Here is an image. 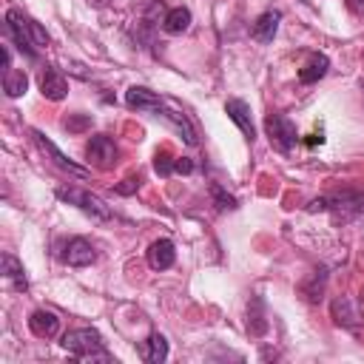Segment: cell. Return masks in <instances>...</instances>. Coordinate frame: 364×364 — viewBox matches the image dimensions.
I'll list each match as a JSON object with an SVG mask.
<instances>
[{"instance_id":"1","label":"cell","mask_w":364,"mask_h":364,"mask_svg":"<svg viewBox=\"0 0 364 364\" xmlns=\"http://www.w3.org/2000/svg\"><path fill=\"white\" fill-rule=\"evenodd\" d=\"M63 350L71 353L74 358H82V361H94V358H108L105 353V341L102 336L94 330V327H77V330H68L63 336Z\"/></svg>"},{"instance_id":"2","label":"cell","mask_w":364,"mask_h":364,"mask_svg":"<svg viewBox=\"0 0 364 364\" xmlns=\"http://www.w3.org/2000/svg\"><path fill=\"white\" fill-rule=\"evenodd\" d=\"M57 196H60L63 202L80 208L82 213H88V216L97 219V222H108V219H111V208H108L100 196H94V193L82 191V188H71V185H68V188H57Z\"/></svg>"},{"instance_id":"3","label":"cell","mask_w":364,"mask_h":364,"mask_svg":"<svg viewBox=\"0 0 364 364\" xmlns=\"http://www.w3.org/2000/svg\"><path fill=\"white\" fill-rule=\"evenodd\" d=\"M264 131H267L270 145H273L276 151H282V154L293 151V145L299 142L296 125H293V119L284 117V114H267V117H264Z\"/></svg>"},{"instance_id":"4","label":"cell","mask_w":364,"mask_h":364,"mask_svg":"<svg viewBox=\"0 0 364 364\" xmlns=\"http://www.w3.org/2000/svg\"><path fill=\"white\" fill-rule=\"evenodd\" d=\"M85 156H88V165H94L97 171H108V168L117 165L119 151H117V145H114V139L108 134H97V136L88 139Z\"/></svg>"},{"instance_id":"5","label":"cell","mask_w":364,"mask_h":364,"mask_svg":"<svg viewBox=\"0 0 364 364\" xmlns=\"http://www.w3.org/2000/svg\"><path fill=\"white\" fill-rule=\"evenodd\" d=\"M31 136H34L37 148H40V151H43V154H46V156H48V159H51V162H54L60 171H65V173H71V176H77V179H85V176L91 173L88 168H82V165H77L74 159H68V156H65V154H63V151H60V148H57V145H54V142H51V139L43 134V131L31 128Z\"/></svg>"},{"instance_id":"6","label":"cell","mask_w":364,"mask_h":364,"mask_svg":"<svg viewBox=\"0 0 364 364\" xmlns=\"http://www.w3.org/2000/svg\"><path fill=\"white\" fill-rule=\"evenodd\" d=\"M327 210L336 222H353L364 213V196L355 191H341L336 196H327Z\"/></svg>"},{"instance_id":"7","label":"cell","mask_w":364,"mask_h":364,"mask_svg":"<svg viewBox=\"0 0 364 364\" xmlns=\"http://www.w3.org/2000/svg\"><path fill=\"white\" fill-rule=\"evenodd\" d=\"M6 31H9V37L14 40V46L20 48V51H26V57H34V43H31V34H28V28H26V14L20 11V9H9L6 11Z\"/></svg>"},{"instance_id":"8","label":"cell","mask_w":364,"mask_h":364,"mask_svg":"<svg viewBox=\"0 0 364 364\" xmlns=\"http://www.w3.org/2000/svg\"><path fill=\"white\" fill-rule=\"evenodd\" d=\"M63 262L71 264V267H88V264L97 262V250H94V245H91L88 239L74 236V239H68L65 247H63Z\"/></svg>"},{"instance_id":"9","label":"cell","mask_w":364,"mask_h":364,"mask_svg":"<svg viewBox=\"0 0 364 364\" xmlns=\"http://www.w3.org/2000/svg\"><path fill=\"white\" fill-rule=\"evenodd\" d=\"M40 91H43V97L51 100V102L65 100V94H68V80H65V74H63L60 68H54V65H46V68L40 71Z\"/></svg>"},{"instance_id":"10","label":"cell","mask_w":364,"mask_h":364,"mask_svg":"<svg viewBox=\"0 0 364 364\" xmlns=\"http://www.w3.org/2000/svg\"><path fill=\"white\" fill-rule=\"evenodd\" d=\"M162 100H165V97H159V94L151 91V88H142V85H131V88L125 91V105L134 108V111H145V114H151V117H154V111L162 105Z\"/></svg>"},{"instance_id":"11","label":"cell","mask_w":364,"mask_h":364,"mask_svg":"<svg viewBox=\"0 0 364 364\" xmlns=\"http://www.w3.org/2000/svg\"><path fill=\"white\" fill-rule=\"evenodd\" d=\"M225 114L239 125V131L245 134V139L247 142H253L256 139V128H253V119H250V105L245 102V100H228L225 102Z\"/></svg>"},{"instance_id":"12","label":"cell","mask_w":364,"mask_h":364,"mask_svg":"<svg viewBox=\"0 0 364 364\" xmlns=\"http://www.w3.org/2000/svg\"><path fill=\"white\" fill-rule=\"evenodd\" d=\"M176 259V250H173V242L171 239H156L151 247H148V267L151 270H168Z\"/></svg>"},{"instance_id":"13","label":"cell","mask_w":364,"mask_h":364,"mask_svg":"<svg viewBox=\"0 0 364 364\" xmlns=\"http://www.w3.org/2000/svg\"><path fill=\"white\" fill-rule=\"evenodd\" d=\"M279 20H282L279 11H264V14H259L256 23H253V28H250L253 40H256V43H273V37H276V31H279Z\"/></svg>"},{"instance_id":"14","label":"cell","mask_w":364,"mask_h":364,"mask_svg":"<svg viewBox=\"0 0 364 364\" xmlns=\"http://www.w3.org/2000/svg\"><path fill=\"white\" fill-rule=\"evenodd\" d=\"M60 327V318L51 313V310H34L28 316V330L37 336V338H51Z\"/></svg>"},{"instance_id":"15","label":"cell","mask_w":364,"mask_h":364,"mask_svg":"<svg viewBox=\"0 0 364 364\" xmlns=\"http://www.w3.org/2000/svg\"><path fill=\"white\" fill-rule=\"evenodd\" d=\"M327 68H330V60H327L324 54L313 51V54L307 57V63L299 68V82H304V85H310V82H318V80L327 74Z\"/></svg>"},{"instance_id":"16","label":"cell","mask_w":364,"mask_h":364,"mask_svg":"<svg viewBox=\"0 0 364 364\" xmlns=\"http://www.w3.org/2000/svg\"><path fill=\"white\" fill-rule=\"evenodd\" d=\"M139 355H142L148 364H159V361H165V358H168V341H165V336H162V333H151V336L142 341Z\"/></svg>"},{"instance_id":"17","label":"cell","mask_w":364,"mask_h":364,"mask_svg":"<svg viewBox=\"0 0 364 364\" xmlns=\"http://www.w3.org/2000/svg\"><path fill=\"white\" fill-rule=\"evenodd\" d=\"M324 287H327V267H316L301 282V293L307 296V301H321L324 299Z\"/></svg>"},{"instance_id":"18","label":"cell","mask_w":364,"mask_h":364,"mask_svg":"<svg viewBox=\"0 0 364 364\" xmlns=\"http://www.w3.org/2000/svg\"><path fill=\"white\" fill-rule=\"evenodd\" d=\"M330 310H333L336 324H341V327H347V330H353V327L358 324V313H355V307H353V301H350L347 296H338V299L330 304Z\"/></svg>"},{"instance_id":"19","label":"cell","mask_w":364,"mask_h":364,"mask_svg":"<svg viewBox=\"0 0 364 364\" xmlns=\"http://www.w3.org/2000/svg\"><path fill=\"white\" fill-rule=\"evenodd\" d=\"M188 26H191V11L185 6H176L162 17V28L168 34H182V31H188Z\"/></svg>"},{"instance_id":"20","label":"cell","mask_w":364,"mask_h":364,"mask_svg":"<svg viewBox=\"0 0 364 364\" xmlns=\"http://www.w3.org/2000/svg\"><path fill=\"white\" fill-rule=\"evenodd\" d=\"M26 88H28L26 71H20V68H6V71H3V91H6L9 97H23Z\"/></svg>"},{"instance_id":"21","label":"cell","mask_w":364,"mask_h":364,"mask_svg":"<svg viewBox=\"0 0 364 364\" xmlns=\"http://www.w3.org/2000/svg\"><path fill=\"white\" fill-rule=\"evenodd\" d=\"M3 276L17 287V290H26V273H23V264H20V259L17 256H11V253H3Z\"/></svg>"},{"instance_id":"22","label":"cell","mask_w":364,"mask_h":364,"mask_svg":"<svg viewBox=\"0 0 364 364\" xmlns=\"http://www.w3.org/2000/svg\"><path fill=\"white\" fill-rule=\"evenodd\" d=\"M253 310H247V330L253 333V336H264V330H267V321H264V316H262V301L259 299H253V304H250Z\"/></svg>"},{"instance_id":"23","label":"cell","mask_w":364,"mask_h":364,"mask_svg":"<svg viewBox=\"0 0 364 364\" xmlns=\"http://www.w3.org/2000/svg\"><path fill=\"white\" fill-rule=\"evenodd\" d=\"M91 114H68L65 119H63V128L68 131V134H82V131H88L91 128Z\"/></svg>"},{"instance_id":"24","label":"cell","mask_w":364,"mask_h":364,"mask_svg":"<svg viewBox=\"0 0 364 364\" xmlns=\"http://www.w3.org/2000/svg\"><path fill=\"white\" fill-rule=\"evenodd\" d=\"M210 196H213V202H216L219 210H233V208H236V199H233L219 182H210Z\"/></svg>"},{"instance_id":"25","label":"cell","mask_w":364,"mask_h":364,"mask_svg":"<svg viewBox=\"0 0 364 364\" xmlns=\"http://www.w3.org/2000/svg\"><path fill=\"white\" fill-rule=\"evenodd\" d=\"M26 28H28V34H31V43L37 46V48H46L48 43H51V37H48V31L37 23V20H31V17H26Z\"/></svg>"},{"instance_id":"26","label":"cell","mask_w":364,"mask_h":364,"mask_svg":"<svg viewBox=\"0 0 364 364\" xmlns=\"http://www.w3.org/2000/svg\"><path fill=\"white\" fill-rule=\"evenodd\" d=\"M173 162H176V159H173L165 148L154 154V171H156L159 176H171V173H173Z\"/></svg>"},{"instance_id":"27","label":"cell","mask_w":364,"mask_h":364,"mask_svg":"<svg viewBox=\"0 0 364 364\" xmlns=\"http://www.w3.org/2000/svg\"><path fill=\"white\" fill-rule=\"evenodd\" d=\"M139 188V176H128V179H122L119 185H114V191L119 193V196H128V193H134Z\"/></svg>"},{"instance_id":"28","label":"cell","mask_w":364,"mask_h":364,"mask_svg":"<svg viewBox=\"0 0 364 364\" xmlns=\"http://www.w3.org/2000/svg\"><path fill=\"white\" fill-rule=\"evenodd\" d=\"M173 171H176V173H191V171H193L191 156H179V159L173 162Z\"/></svg>"},{"instance_id":"29","label":"cell","mask_w":364,"mask_h":364,"mask_svg":"<svg viewBox=\"0 0 364 364\" xmlns=\"http://www.w3.org/2000/svg\"><path fill=\"white\" fill-rule=\"evenodd\" d=\"M347 6L353 14H364V0H347Z\"/></svg>"},{"instance_id":"30","label":"cell","mask_w":364,"mask_h":364,"mask_svg":"<svg viewBox=\"0 0 364 364\" xmlns=\"http://www.w3.org/2000/svg\"><path fill=\"white\" fill-rule=\"evenodd\" d=\"M85 3H88V6H97V9H102L108 0H85Z\"/></svg>"}]
</instances>
